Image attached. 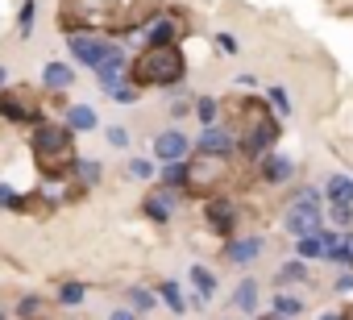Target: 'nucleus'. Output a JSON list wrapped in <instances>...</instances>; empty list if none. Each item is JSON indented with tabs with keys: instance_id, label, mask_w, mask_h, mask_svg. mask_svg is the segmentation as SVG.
I'll use <instances>...</instances> for the list:
<instances>
[{
	"instance_id": "13",
	"label": "nucleus",
	"mask_w": 353,
	"mask_h": 320,
	"mask_svg": "<svg viewBox=\"0 0 353 320\" xmlns=\"http://www.w3.org/2000/svg\"><path fill=\"white\" fill-rule=\"evenodd\" d=\"M96 71H100V79H104V83H112V79H121V71H125V54L108 46V50H104V59L96 63Z\"/></svg>"
},
{
	"instance_id": "1",
	"label": "nucleus",
	"mask_w": 353,
	"mask_h": 320,
	"mask_svg": "<svg viewBox=\"0 0 353 320\" xmlns=\"http://www.w3.org/2000/svg\"><path fill=\"white\" fill-rule=\"evenodd\" d=\"M150 13V0H63L59 21L67 30H133Z\"/></svg>"
},
{
	"instance_id": "18",
	"label": "nucleus",
	"mask_w": 353,
	"mask_h": 320,
	"mask_svg": "<svg viewBox=\"0 0 353 320\" xmlns=\"http://www.w3.org/2000/svg\"><path fill=\"white\" fill-rule=\"evenodd\" d=\"M183 30H179V21H158L154 26V38H150V46H174V38H179Z\"/></svg>"
},
{
	"instance_id": "11",
	"label": "nucleus",
	"mask_w": 353,
	"mask_h": 320,
	"mask_svg": "<svg viewBox=\"0 0 353 320\" xmlns=\"http://www.w3.org/2000/svg\"><path fill=\"white\" fill-rule=\"evenodd\" d=\"M233 146H237V141H233L229 129H212V125H208V129L200 133V154H233Z\"/></svg>"
},
{
	"instance_id": "28",
	"label": "nucleus",
	"mask_w": 353,
	"mask_h": 320,
	"mask_svg": "<svg viewBox=\"0 0 353 320\" xmlns=\"http://www.w3.org/2000/svg\"><path fill=\"white\" fill-rule=\"evenodd\" d=\"M129 175H133V179H150V175H154V167L145 163V158H133V163H129Z\"/></svg>"
},
{
	"instance_id": "31",
	"label": "nucleus",
	"mask_w": 353,
	"mask_h": 320,
	"mask_svg": "<svg viewBox=\"0 0 353 320\" xmlns=\"http://www.w3.org/2000/svg\"><path fill=\"white\" fill-rule=\"evenodd\" d=\"M79 175H83V183H96V163H88V158H83V163H79Z\"/></svg>"
},
{
	"instance_id": "38",
	"label": "nucleus",
	"mask_w": 353,
	"mask_h": 320,
	"mask_svg": "<svg viewBox=\"0 0 353 320\" xmlns=\"http://www.w3.org/2000/svg\"><path fill=\"white\" fill-rule=\"evenodd\" d=\"M262 320H283V316H262Z\"/></svg>"
},
{
	"instance_id": "9",
	"label": "nucleus",
	"mask_w": 353,
	"mask_h": 320,
	"mask_svg": "<svg viewBox=\"0 0 353 320\" xmlns=\"http://www.w3.org/2000/svg\"><path fill=\"white\" fill-rule=\"evenodd\" d=\"M154 154L162 158V163H179V158L188 154V137L183 133H158V141H154Z\"/></svg>"
},
{
	"instance_id": "19",
	"label": "nucleus",
	"mask_w": 353,
	"mask_h": 320,
	"mask_svg": "<svg viewBox=\"0 0 353 320\" xmlns=\"http://www.w3.org/2000/svg\"><path fill=\"white\" fill-rule=\"evenodd\" d=\"M192 283H196L200 299H208V295L216 291V274H212V270H204V266H192Z\"/></svg>"
},
{
	"instance_id": "36",
	"label": "nucleus",
	"mask_w": 353,
	"mask_h": 320,
	"mask_svg": "<svg viewBox=\"0 0 353 320\" xmlns=\"http://www.w3.org/2000/svg\"><path fill=\"white\" fill-rule=\"evenodd\" d=\"M112 320H137L133 312H112Z\"/></svg>"
},
{
	"instance_id": "23",
	"label": "nucleus",
	"mask_w": 353,
	"mask_h": 320,
	"mask_svg": "<svg viewBox=\"0 0 353 320\" xmlns=\"http://www.w3.org/2000/svg\"><path fill=\"white\" fill-rule=\"evenodd\" d=\"M274 308H279V316H299V312H303V299H299V295H279Z\"/></svg>"
},
{
	"instance_id": "34",
	"label": "nucleus",
	"mask_w": 353,
	"mask_h": 320,
	"mask_svg": "<svg viewBox=\"0 0 353 320\" xmlns=\"http://www.w3.org/2000/svg\"><path fill=\"white\" fill-rule=\"evenodd\" d=\"M108 141H112V146H125V141H129V133L117 125V129H108Z\"/></svg>"
},
{
	"instance_id": "27",
	"label": "nucleus",
	"mask_w": 353,
	"mask_h": 320,
	"mask_svg": "<svg viewBox=\"0 0 353 320\" xmlns=\"http://www.w3.org/2000/svg\"><path fill=\"white\" fill-rule=\"evenodd\" d=\"M162 183H166V188H170V183H183V167H179V163H166V167H162Z\"/></svg>"
},
{
	"instance_id": "2",
	"label": "nucleus",
	"mask_w": 353,
	"mask_h": 320,
	"mask_svg": "<svg viewBox=\"0 0 353 320\" xmlns=\"http://www.w3.org/2000/svg\"><path fill=\"white\" fill-rule=\"evenodd\" d=\"M233 112V141H241L245 154H262L279 137V121L270 117V104L258 96H237L229 104Z\"/></svg>"
},
{
	"instance_id": "21",
	"label": "nucleus",
	"mask_w": 353,
	"mask_h": 320,
	"mask_svg": "<svg viewBox=\"0 0 353 320\" xmlns=\"http://www.w3.org/2000/svg\"><path fill=\"white\" fill-rule=\"evenodd\" d=\"M46 83L50 88H71V67L67 63H50L46 67Z\"/></svg>"
},
{
	"instance_id": "14",
	"label": "nucleus",
	"mask_w": 353,
	"mask_h": 320,
	"mask_svg": "<svg viewBox=\"0 0 353 320\" xmlns=\"http://www.w3.org/2000/svg\"><path fill=\"white\" fill-rule=\"evenodd\" d=\"M328 200L349 208V204H353V179H349V175H332V179H328Z\"/></svg>"
},
{
	"instance_id": "10",
	"label": "nucleus",
	"mask_w": 353,
	"mask_h": 320,
	"mask_svg": "<svg viewBox=\"0 0 353 320\" xmlns=\"http://www.w3.org/2000/svg\"><path fill=\"white\" fill-rule=\"evenodd\" d=\"M104 50H108V46H104L100 38H88V34H75V38H71V54H75L79 63H92V67H96V63L104 59Z\"/></svg>"
},
{
	"instance_id": "41",
	"label": "nucleus",
	"mask_w": 353,
	"mask_h": 320,
	"mask_svg": "<svg viewBox=\"0 0 353 320\" xmlns=\"http://www.w3.org/2000/svg\"><path fill=\"white\" fill-rule=\"evenodd\" d=\"M0 320H5V312H0Z\"/></svg>"
},
{
	"instance_id": "40",
	"label": "nucleus",
	"mask_w": 353,
	"mask_h": 320,
	"mask_svg": "<svg viewBox=\"0 0 353 320\" xmlns=\"http://www.w3.org/2000/svg\"><path fill=\"white\" fill-rule=\"evenodd\" d=\"M0 88H5V71H0Z\"/></svg>"
},
{
	"instance_id": "5",
	"label": "nucleus",
	"mask_w": 353,
	"mask_h": 320,
	"mask_svg": "<svg viewBox=\"0 0 353 320\" xmlns=\"http://www.w3.org/2000/svg\"><path fill=\"white\" fill-rule=\"evenodd\" d=\"M229 179H233L229 154H200L196 163L183 171V183H188L192 192H212V188H221V183H229Z\"/></svg>"
},
{
	"instance_id": "12",
	"label": "nucleus",
	"mask_w": 353,
	"mask_h": 320,
	"mask_svg": "<svg viewBox=\"0 0 353 320\" xmlns=\"http://www.w3.org/2000/svg\"><path fill=\"white\" fill-rule=\"evenodd\" d=\"M262 179H270V183H283V179H291V158H283V154H270V158H262Z\"/></svg>"
},
{
	"instance_id": "20",
	"label": "nucleus",
	"mask_w": 353,
	"mask_h": 320,
	"mask_svg": "<svg viewBox=\"0 0 353 320\" xmlns=\"http://www.w3.org/2000/svg\"><path fill=\"white\" fill-rule=\"evenodd\" d=\"M237 308H241V312H254V308H258V283H254V279H245V283L237 287Z\"/></svg>"
},
{
	"instance_id": "35",
	"label": "nucleus",
	"mask_w": 353,
	"mask_h": 320,
	"mask_svg": "<svg viewBox=\"0 0 353 320\" xmlns=\"http://www.w3.org/2000/svg\"><path fill=\"white\" fill-rule=\"evenodd\" d=\"M283 279L291 283V279H303V266L299 262H291V266H283Z\"/></svg>"
},
{
	"instance_id": "17",
	"label": "nucleus",
	"mask_w": 353,
	"mask_h": 320,
	"mask_svg": "<svg viewBox=\"0 0 353 320\" xmlns=\"http://www.w3.org/2000/svg\"><path fill=\"white\" fill-rule=\"evenodd\" d=\"M262 254V241L258 237H245V241H233V250H229V258L233 262H254Z\"/></svg>"
},
{
	"instance_id": "33",
	"label": "nucleus",
	"mask_w": 353,
	"mask_h": 320,
	"mask_svg": "<svg viewBox=\"0 0 353 320\" xmlns=\"http://www.w3.org/2000/svg\"><path fill=\"white\" fill-rule=\"evenodd\" d=\"M150 303H154V295H150V291H133V308H137V312H145Z\"/></svg>"
},
{
	"instance_id": "32",
	"label": "nucleus",
	"mask_w": 353,
	"mask_h": 320,
	"mask_svg": "<svg viewBox=\"0 0 353 320\" xmlns=\"http://www.w3.org/2000/svg\"><path fill=\"white\" fill-rule=\"evenodd\" d=\"M270 100H274V108H279V112H287V108H291V100H287V92H283V88H274V92H270Z\"/></svg>"
},
{
	"instance_id": "30",
	"label": "nucleus",
	"mask_w": 353,
	"mask_h": 320,
	"mask_svg": "<svg viewBox=\"0 0 353 320\" xmlns=\"http://www.w3.org/2000/svg\"><path fill=\"white\" fill-rule=\"evenodd\" d=\"M196 112H200V121H204V125H208V121H212V117H216V104H212V100H208V96H204V100H200V108H196Z\"/></svg>"
},
{
	"instance_id": "26",
	"label": "nucleus",
	"mask_w": 353,
	"mask_h": 320,
	"mask_svg": "<svg viewBox=\"0 0 353 320\" xmlns=\"http://www.w3.org/2000/svg\"><path fill=\"white\" fill-rule=\"evenodd\" d=\"M59 299H63V303H79V299H83V283H67V287L59 291Z\"/></svg>"
},
{
	"instance_id": "3",
	"label": "nucleus",
	"mask_w": 353,
	"mask_h": 320,
	"mask_svg": "<svg viewBox=\"0 0 353 320\" xmlns=\"http://www.w3.org/2000/svg\"><path fill=\"white\" fill-rule=\"evenodd\" d=\"M183 54L179 46H145L137 54V63L129 67V79L137 88H170V83H179L183 79Z\"/></svg>"
},
{
	"instance_id": "4",
	"label": "nucleus",
	"mask_w": 353,
	"mask_h": 320,
	"mask_svg": "<svg viewBox=\"0 0 353 320\" xmlns=\"http://www.w3.org/2000/svg\"><path fill=\"white\" fill-rule=\"evenodd\" d=\"M34 158L46 175H63L75 163V146H71V129L63 125H38L34 133Z\"/></svg>"
},
{
	"instance_id": "16",
	"label": "nucleus",
	"mask_w": 353,
	"mask_h": 320,
	"mask_svg": "<svg viewBox=\"0 0 353 320\" xmlns=\"http://www.w3.org/2000/svg\"><path fill=\"white\" fill-rule=\"evenodd\" d=\"M145 212H150L154 221H166V217H170V188H162V192H150V200H145Z\"/></svg>"
},
{
	"instance_id": "15",
	"label": "nucleus",
	"mask_w": 353,
	"mask_h": 320,
	"mask_svg": "<svg viewBox=\"0 0 353 320\" xmlns=\"http://www.w3.org/2000/svg\"><path fill=\"white\" fill-rule=\"evenodd\" d=\"M67 125H71V133H83V129H96V112H92L88 104H75V108L67 112Z\"/></svg>"
},
{
	"instance_id": "37",
	"label": "nucleus",
	"mask_w": 353,
	"mask_h": 320,
	"mask_svg": "<svg viewBox=\"0 0 353 320\" xmlns=\"http://www.w3.org/2000/svg\"><path fill=\"white\" fill-rule=\"evenodd\" d=\"M341 320H353V308H345V316H341Z\"/></svg>"
},
{
	"instance_id": "22",
	"label": "nucleus",
	"mask_w": 353,
	"mask_h": 320,
	"mask_svg": "<svg viewBox=\"0 0 353 320\" xmlns=\"http://www.w3.org/2000/svg\"><path fill=\"white\" fill-rule=\"evenodd\" d=\"M320 254H324V237H320V233L299 237V258H320Z\"/></svg>"
},
{
	"instance_id": "29",
	"label": "nucleus",
	"mask_w": 353,
	"mask_h": 320,
	"mask_svg": "<svg viewBox=\"0 0 353 320\" xmlns=\"http://www.w3.org/2000/svg\"><path fill=\"white\" fill-rule=\"evenodd\" d=\"M0 204H5V208H21L26 200H21V196H17L13 188H5V183H0Z\"/></svg>"
},
{
	"instance_id": "39",
	"label": "nucleus",
	"mask_w": 353,
	"mask_h": 320,
	"mask_svg": "<svg viewBox=\"0 0 353 320\" xmlns=\"http://www.w3.org/2000/svg\"><path fill=\"white\" fill-rule=\"evenodd\" d=\"M320 320H341V316H320Z\"/></svg>"
},
{
	"instance_id": "25",
	"label": "nucleus",
	"mask_w": 353,
	"mask_h": 320,
	"mask_svg": "<svg viewBox=\"0 0 353 320\" xmlns=\"http://www.w3.org/2000/svg\"><path fill=\"white\" fill-rule=\"evenodd\" d=\"M104 88H108V92H112V96H117L121 104H133V88H129V83H121V79H112V83H104Z\"/></svg>"
},
{
	"instance_id": "6",
	"label": "nucleus",
	"mask_w": 353,
	"mask_h": 320,
	"mask_svg": "<svg viewBox=\"0 0 353 320\" xmlns=\"http://www.w3.org/2000/svg\"><path fill=\"white\" fill-rule=\"evenodd\" d=\"M42 112V100L34 88H9V92H0V117L5 121H17V125H34Z\"/></svg>"
},
{
	"instance_id": "7",
	"label": "nucleus",
	"mask_w": 353,
	"mask_h": 320,
	"mask_svg": "<svg viewBox=\"0 0 353 320\" xmlns=\"http://www.w3.org/2000/svg\"><path fill=\"white\" fill-rule=\"evenodd\" d=\"M287 229H291L295 237H307V233L320 229V196H316L312 188H303V192L291 200V208H287Z\"/></svg>"
},
{
	"instance_id": "24",
	"label": "nucleus",
	"mask_w": 353,
	"mask_h": 320,
	"mask_svg": "<svg viewBox=\"0 0 353 320\" xmlns=\"http://www.w3.org/2000/svg\"><path fill=\"white\" fill-rule=\"evenodd\" d=\"M162 299L170 303V312H183L188 303H183V295H179V287H174V283H162Z\"/></svg>"
},
{
	"instance_id": "8",
	"label": "nucleus",
	"mask_w": 353,
	"mask_h": 320,
	"mask_svg": "<svg viewBox=\"0 0 353 320\" xmlns=\"http://www.w3.org/2000/svg\"><path fill=\"white\" fill-rule=\"evenodd\" d=\"M204 217L212 221L216 233H233V225H237V208H233V200H225V196H212V200L204 204Z\"/></svg>"
}]
</instances>
